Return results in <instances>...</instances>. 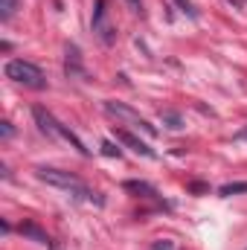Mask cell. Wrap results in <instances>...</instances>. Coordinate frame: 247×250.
<instances>
[{"mask_svg": "<svg viewBox=\"0 0 247 250\" xmlns=\"http://www.w3.org/2000/svg\"><path fill=\"white\" fill-rule=\"evenodd\" d=\"M50 250H62V245L59 242H50Z\"/></svg>", "mask_w": 247, "mask_h": 250, "instance_id": "8fae6325", "label": "cell"}, {"mask_svg": "<svg viewBox=\"0 0 247 250\" xmlns=\"http://www.w3.org/2000/svg\"><path fill=\"white\" fill-rule=\"evenodd\" d=\"M38 181H44V184H50V187L62 189V192H67L70 198H79V201H87V204H102L99 192H93L82 178H76L73 172H62V169H38Z\"/></svg>", "mask_w": 247, "mask_h": 250, "instance_id": "6da1fadb", "label": "cell"}, {"mask_svg": "<svg viewBox=\"0 0 247 250\" xmlns=\"http://www.w3.org/2000/svg\"><path fill=\"white\" fill-rule=\"evenodd\" d=\"M105 114H111L117 123H128V125H134L137 131H145L148 137L157 134V128L148 123V120H143L140 114H134L131 108H125V105H120V102H105Z\"/></svg>", "mask_w": 247, "mask_h": 250, "instance_id": "277c9868", "label": "cell"}, {"mask_svg": "<svg viewBox=\"0 0 247 250\" xmlns=\"http://www.w3.org/2000/svg\"><path fill=\"white\" fill-rule=\"evenodd\" d=\"M233 192H247V184H233V187H221V195H233Z\"/></svg>", "mask_w": 247, "mask_h": 250, "instance_id": "ba28073f", "label": "cell"}, {"mask_svg": "<svg viewBox=\"0 0 247 250\" xmlns=\"http://www.w3.org/2000/svg\"><path fill=\"white\" fill-rule=\"evenodd\" d=\"M128 6H131V12H143V0H128Z\"/></svg>", "mask_w": 247, "mask_h": 250, "instance_id": "30bf717a", "label": "cell"}, {"mask_svg": "<svg viewBox=\"0 0 247 250\" xmlns=\"http://www.w3.org/2000/svg\"><path fill=\"white\" fill-rule=\"evenodd\" d=\"M102 148H105V154H111V157H120V148H114V146H111V143H105V146H102Z\"/></svg>", "mask_w": 247, "mask_h": 250, "instance_id": "9c48e42d", "label": "cell"}, {"mask_svg": "<svg viewBox=\"0 0 247 250\" xmlns=\"http://www.w3.org/2000/svg\"><path fill=\"white\" fill-rule=\"evenodd\" d=\"M15 9H18V0H0V21H12Z\"/></svg>", "mask_w": 247, "mask_h": 250, "instance_id": "52a82bcc", "label": "cell"}, {"mask_svg": "<svg viewBox=\"0 0 247 250\" xmlns=\"http://www.w3.org/2000/svg\"><path fill=\"white\" fill-rule=\"evenodd\" d=\"M93 32L99 35L102 44H111V41H114V29H111V23H108L105 0H96V9H93Z\"/></svg>", "mask_w": 247, "mask_h": 250, "instance_id": "5b68a950", "label": "cell"}, {"mask_svg": "<svg viewBox=\"0 0 247 250\" xmlns=\"http://www.w3.org/2000/svg\"><path fill=\"white\" fill-rule=\"evenodd\" d=\"M32 117H35V123H38V128L47 134V137H53V140H67V143H73L82 154H87V148H84V143L67 128V125H62L50 111H44V108H32Z\"/></svg>", "mask_w": 247, "mask_h": 250, "instance_id": "3957f363", "label": "cell"}, {"mask_svg": "<svg viewBox=\"0 0 247 250\" xmlns=\"http://www.w3.org/2000/svg\"><path fill=\"white\" fill-rule=\"evenodd\" d=\"M6 79H12L15 84L32 87V90H44V87H47V79H44L41 67L32 64V62H23V59H12V62H6Z\"/></svg>", "mask_w": 247, "mask_h": 250, "instance_id": "7a4b0ae2", "label": "cell"}, {"mask_svg": "<svg viewBox=\"0 0 247 250\" xmlns=\"http://www.w3.org/2000/svg\"><path fill=\"white\" fill-rule=\"evenodd\" d=\"M117 140H120V143H125V146H128L131 151H137V154H143V157H154V151H151V148H148V146H145V143H143L140 137H134V134H128L125 128H117Z\"/></svg>", "mask_w": 247, "mask_h": 250, "instance_id": "8992f818", "label": "cell"}]
</instances>
